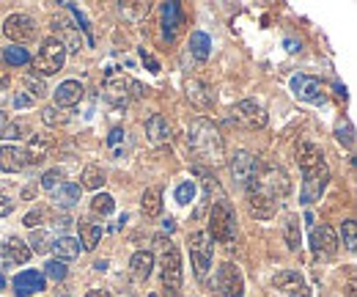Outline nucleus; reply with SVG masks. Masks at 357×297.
I'll use <instances>...</instances> for the list:
<instances>
[{"label": "nucleus", "mask_w": 357, "mask_h": 297, "mask_svg": "<svg viewBox=\"0 0 357 297\" xmlns=\"http://www.w3.org/2000/svg\"><path fill=\"white\" fill-rule=\"evenodd\" d=\"M248 207H250V212L256 215L259 220H269V217H275V212H278V201L259 184V179L248 187Z\"/></svg>", "instance_id": "10"}, {"label": "nucleus", "mask_w": 357, "mask_h": 297, "mask_svg": "<svg viewBox=\"0 0 357 297\" xmlns=\"http://www.w3.org/2000/svg\"><path fill=\"white\" fill-rule=\"evenodd\" d=\"M14 212V201H8L6 196H0V217H6V215Z\"/></svg>", "instance_id": "47"}, {"label": "nucleus", "mask_w": 357, "mask_h": 297, "mask_svg": "<svg viewBox=\"0 0 357 297\" xmlns=\"http://www.w3.org/2000/svg\"><path fill=\"white\" fill-rule=\"evenodd\" d=\"M311 248L316 256H335L338 254V237L330 226H313L311 229Z\"/></svg>", "instance_id": "16"}, {"label": "nucleus", "mask_w": 357, "mask_h": 297, "mask_svg": "<svg viewBox=\"0 0 357 297\" xmlns=\"http://www.w3.org/2000/svg\"><path fill=\"white\" fill-rule=\"evenodd\" d=\"M0 254H3V259H6L11 267H17V264H25V261L31 259V248H28V242H22L20 237H8V240L3 242V248H0Z\"/></svg>", "instance_id": "22"}, {"label": "nucleus", "mask_w": 357, "mask_h": 297, "mask_svg": "<svg viewBox=\"0 0 357 297\" xmlns=\"http://www.w3.org/2000/svg\"><path fill=\"white\" fill-rule=\"evenodd\" d=\"M162 229H165V231H174V229H176V220H174V217H168V220L162 223Z\"/></svg>", "instance_id": "53"}, {"label": "nucleus", "mask_w": 357, "mask_h": 297, "mask_svg": "<svg viewBox=\"0 0 357 297\" xmlns=\"http://www.w3.org/2000/svg\"><path fill=\"white\" fill-rule=\"evenodd\" d=\"M283 237H286V245H289V251H297V248H300V217H297V215H291V217L286 220Z\"/></svg>", "instance_id": "36"}, {"label": "nucleus", "mask_w": 357, "mask_h": 297, "mask_svg": "<svg viewBox=\"0 0 357 297\" xmlns=\"http://www.w3.org/2000/svg\"><path fill=\"white\" fill-rule=\"evenodd\" d=\"M3 34H6L8 42L22 44V42L36 39L39 25H36V20L28 17V14H11V17H6V22H3Z\"/></svg>", "instance_id": "7"}, {"label": "nucleus", "mask_w": 357, "mask_h": 297, "mask_svg": "<svg viewBox=\"0 0 357 297\" xmlns=\"http://www.w3.org/2000/svg\"><path fill=\"white\" fill-rule=\"evenodd\" d=\"M130 270H132V275L137 281H146L154 273V254L151 251H137L130 259Z\"/></svg>", "instance_id": "26"}, {"label": "nucleus", "mask_w": 357, "mask_h": 297, "mask_svg": "<svg viewBox=\"0 0 357 297\" xmlns=\"http://www.w3.org/2000/svg\"><path fill=\"white\" fill-rule=\"evenodd\" d=\"M77 229H80V248L83 251H93L102 240V226L99 223H91V220H77Z\"/></svg>", "instance_id": "25"}, {"label": "nucleus", "mask_w": 357, "mask_h": 297, "mask_svg": "<svg viewBox=\"0 0 357 297\" xmlns=\"http://www.w3.org/2000/svg\"><path fill=\"white\" fill-rule=\"evenodd\" d=\"M25 88H28V96L36 102V99H42L47 94V85H45V78H36V72H31V75H25Z\"/></svg>", "instance_id": "39"}, {"label": "nucleus", "mask_w": 357, "mask_h": 297, "mask_svg": "<svg viewBox=\"0 0 357 297\" xmlns=\"http://www.w3.org/2000/svg\"><path fill=\"white\" fill-rule=\"evenodd\" d=\"M231 119L245 129H261L267 127V113L256 99H242L231 108Z\"/></svg>", "instance_id": "8"}, {"label": "nucleus", "mask_w": 357, "mask_h": 297, "mask_svg": "<svg viewBox=\"0 0 357 297\" xmlns=\"http://www.w3.org/2000/svg\"><path fill=\"white\" fill-rule=\"evenodd\" d=\"M0 138H3V140H8V143L25 140V138H31V124H28V122H14V124H6V127H3V132H0Z\"/></svg>", "instance_id": "34"}, {"label": "nucleus", "mask_w": 357, "mask_h": 297, "mask_svg": "<svg viewBox=\"0 0 357 297\" xmlns=\"http://www.w3.org/2000/svg\"><path fill=\"white\" fill-rule=\"evenodd\" d=\"M140 52H143V61H146V66H149V72H160V64H157V61H154V58H151V55H149L146 50H140Z\"/></svg>", "instance_id": "48"}, {"label": "nucleus", "mask_w": 357, "mask_h": 297, "mask_svg": "<svg viewBox=\"0 0 357 297\" xmlns=\"http://www.w3.org/2000/svg\"><path fill=\"white\" fill-rule=\"evenodd\" d=\"M195 198V184L192 182H181L176 187V201L178 204H190Z\"/></svg>", "instance_id": "44"}, {"label": "nucleus", "mask_w": 357, "mask_h": 297, "mask_svg": "<svg viewBox=\"0 0 357 297\" xmlns=\"http://www.w3.org/2000/svg\"><path fill=\"white\" fill-rule=\"evenodd\" d=\"M286 50H289V52H297V50H303V44L294 42V39H286Z\"/></svg>", "instance_id": "50"}, {"label": "nucleus", "mask_w": 357, "mask_h": 297, "mask_svg": "<svg viewBox=\"0 0 357 297\" xmlns=\"http://www.w3.org/2000/svg\"><path fill=\"white\" fill-rule=\"evenodd\" d=\"M272 287L280 289V292H286L289 297H311V289H308L305 278L297 270H280L272 278Z\"/></svg>", "instance_id": "12"}, {"label": "nucleus", "mask_w": 357, "mask_h": 297, "mask_svg": "<svg viewBox=\"0 0 357 297\" xmlns=\"http://www.w3.org/2000/svg\"><path fill=\"white\" fill-rule=\"evenodd\" d=\"M130 85H132V80H130L127 75H119V72L107 69V80H105V99H107L110 105H116V108L127 105V99H130Z\"/></svg>", "instance_id": "13"}, {"label": "nucleus", "mask_w": 357, "mask_h": 297, "mask_svg": "<svg viewBox=\"0 0 357 297\" xmlns=\"http://www.w3.org/2000/svg\"><path fill=\"white\" fill-rule=\"evenodd\" d=\"M31 105H33V99H31V96H28L25 91L14 94V108H20V110H22V108H31Z\"/></svg>", "instance_id": "46"}, {"label": "nucleus", "mask_w": 357, "mask_h": 297, "mask_svg": "<svg viewBox=\"0 0 357 297\" xmlns=\"http://www.w3.org/2000/svg\"><path fill=\"white\" fill-rule=\"evenodd\" d=\"M86 297H113V295H110L107 289H91V292Z\"/></svg>", "instance_id": "51"}, {"label": "nucleus", "mask_w": 357, "mask_h": 297, "mask_svg": "<svg viewBox=\"0 0 357 297\" xmlns=\"http://www.w3.org/2000/svg\"><path fill=\"white\" fill-rule=\"evenodd\" d=\"M107 149H110V154H113L116 160H121V157L130 152V135H127V129L124 127L110 129V135H107Z\"/></svg>", "instance_id": "27"}, {"label": "nucleus", "mask_w": 357, "mask_h": 297, "mask_svg": "<svg viewBox=\"0 0 357 297\" xmlns=\"http://www.w3.org/2000/svg\"><path fill=\"white\" fill-rule=\"evenodd\" d=\"M42 275H45V278H50V281H63V278H66V261H58V259L47 261L45 273H42Z\"/></svg>", "instance_id": "41"}, {"label": "nucleus", "mask_w": 357, "mask_h": 297, "mask_svg": "<svg viewBox=\"0 0 357 297\" xmlns=\"http://www.w3.org/2000/svg\"><path fill=\"white\" fill-rule=\"evenodd\" d=\"M3 61L8 64V66H25V64H31V55H28V50L25 47H6L3 50Z\"/></svg>", "instance_id": "35"}, {"label": "nucleus", "mask_w": 357, "mask_h": 297, "mask_svg": "<svg viewBox=\"0 0 357 297\" xmlns=\"http://www.w3.org/2000/svg\"><path fill=\"white\" fill-rule=\"evenodd\" d=\"M341 234H344V245L355 254V248H357V226H355V220H347L344 223V229H341Z\"/></svg>", "instance_id": "42"}, {"label": "nucleus", "mask_w": 357, "mask_h": 297, "mask_svg": "<svg viewBox=\"0 0 357 297\" xmlns=\"http://www.w3.org/2000/svg\"><path fill=\"white\" fill-rule=\"evenodd\" d=\"M242 289H245V281H242V273L236 264L225 261L218 267V292L220 297H242Z\"/></svg>", "instance_id": "11"}, {"label": "nucleus", "mask_w": 357, "mask_h": 297, "mask_svg": "<svg viewBox=\"0 0 357 297\" xmlns=\"http://www.w3.org/2000/svg\"><path fill=\"white\" fill-rule=\"evenodd\" d=\"M259 184L267 190L275 201L286 198V193H289V176H286V171L278 168V166H267L264 173L259 176Z\"/></svg>", "instance_id": "14"}, {"label": "nucleus", "mask_w": 357, "mask_h": 297, "mask_svg": "<svg viewBox=\"0 0 357 297\" xmlns=\"http://www.w3.org/2000/svg\"><path fill=\"white\" fill-rule=\"evenodd\" d=\"M6 124H8V119H6V113L0 110V132H3V127H6Z\"/></svg>", "instance_id": "55"}, {"label": "nucleus", "mask_w": 357, "mask_h": 297, "mask_svg": "<svg viewBox=\"0 0 357 297\" xmlns=\"http://www.w3.org/2000/svg\"><path fill=\"white\" fill-rule=\"evenodd\" d=\"M187 245H190V261H192V273L198 281H206L209 270H212V259H215V251H212V240L206 237V231H192L187 237Z\"/></svg>", "instance_id": "5"}, {"label": "nucleus", "mask_w": 357, "mask_h": 297, "mask_svg": "<svg viewBox=\"0 0 357 297\" xmlns=\"http://www.w3.org/2000/svg\"><path fill=\"white\" fill-rule=\"evenodd\" d=\"M327 182H330V168H327V163H321L319 168L303 171V196H300L303 204L319 201L321 193H324V187H327Z\"/></svg>", "instance_id": "9"}, {"label": "nucleus", "mask_w": 357, "mask_h": 297, "mask_svg": "<svg viewBox=\"0 0 357 297\" xmlns=\"http://www.w3.org/2000/svg\"><path fill=\"white\" fill-rule=\"evenodd\" d=\"M146 138L154 143V146H162L171 140V124L162 113H151L149 122H146Z\"/></svg>", "instance_id": "21"}, {"label": "nucleus", "mask_w": 357, "mask_h": 297, "mask_svg": "<svg viewBox=\"0 0 357 297\" xmlns=\"http://www.w3.org/2000/svg\"><path fill=\"white\" fill-rule=\"evenodd\" d=\"M83 94H86V88H83L80 80H66V83H61L58 88H55L52 102H55V108H58V110H66V108L80 105Z\"/></svg>", "instance_id": "17"}, {"label": "nucleus", "mask_w": 357, "mask_h": 297, "mask_svg": "<svg viewBox=\"0 0 357 297\" xmlns=\"http://www.w3.org/2000/svg\"><path fill=\"white\" fill-rule=\"evenodd\" d=\"M154 245L162 251V297H181V254L162 234L154 237Z\"/></svg>", "instance_id": "2"}, {"label": "nucleus", "mask_w": 357, "mask_h": 297, "mask_svg": "<svg viewBox=\"0 0 357 297\" xmlns=\"http://www.w3.org/2000/svg\"><path fill=\"white\" fill-rule=\"evenodd\" d=\"M69 223H72L69 217H61V220H55V226H58L61 231H66V229H69Z\"/></svg>", "instance_id": "52"}, {"label": "nucleus", "mask_w": 357, "mask_h": 297, "mask_svg": "<svg viewBox=\"0 0 357 297\" xmlns=\"http://www.w3.org/2000/svg\"><path fill=\"white\" fill-rule=\"evenodd\" d=\"M321 163H324L321 149H319L316 143L300 140V146H297V166H300L303 171H311V168H319Z\"/></svg>", "instance_id": "23"}, {"label": "nucleus", "mask_w": 357, "mask_h": 297, "mask_svg": "<svg viewBox=\"0 0 357 297\" xmlns=\"http://www.w3.org/2000/svg\"><path fill=\"white\" fill-rule=\"evenodd\" d=\"M116 210V201H113V196H107V193H96L93 198H91V212L93 215H110Z\"/></svg>", "instance_id": "37"}, {"label": "nucleus", "mask_w": 357, "mask_h": 297, "mask_svg": "<svg viewBox=\"0 0 357 297\" xmlns=\"http://www.w3.org/2000/svg\"><path fill=\"white\" fill-rule=\"evenodd\" d=\"M335 138H338V143H344L347 149H355V127H352L349 119H341V122L335 124Z\"/></svg>", "instance_id": "38"}, {"label": "nucleus", "mask_w": 357, "mask_h": 297, "mask_svg": "<svg viewBox=\"0 0 357 297\" xmlns=\"http://www.w3.org/2000/svg\"><path fill=\"white\" fill-rule=\"evenodd\" d=\"M80 184H72V182H63L61 187L52 190V204L61 207V210H72L77 201H80Z\"/></svg>", "instance_id": "24"}, {"label": "nucleus", "mask_w": 357, "mask_h": 297, "mask_svg": "<svg viewBox=\"0 0 357 297\" xmlns=\"http://www.w3.org/2000/svg\"><path fill=\"white\" fill-rule=\"evenodd\" d=\"M140 210L146 217H157L162 212V187H149L140 198Z\"/></svg>", "instance_id": "30"}, {"label": "nucleus", "mask_w": 357, "mask_h": 297, "mask_svg": "<svg viewBox=\"0 0 357 297\" xmlns=\"http://www.w3.org/2000/svg\"><path fill=\"white\" fill-rule=\"evenodd\" d=\"M231 176H234V182H236L239 187L248 190V187L259 179V160H256V154H250V152H245V149L234 152V154H231Z\"/></svg>", "instance_id": "6"}, {"label": "nucleus", "mask_w": 357, "mask_h": 297, "mask_svg": "<svg viewBox=\"0 0 357 297\" xmlns=\"http://www.w3.org/2000/svg\"><path fill=\"white\" fill-rule=\"evenodd\" d=\"M107 179H105V171L99 168V166H86L83 173H80V187H86V190H102V184H105Z\"/></svg>", "instance_id": "31"}, {"label": "nucleus", "mask_w": 357, "mask_h": 297, "mask_svg": "<svg viewBox=\"0 0 357 297\" xmlns=\"http://www.w3.org/2000/svg\"><path fill=\"white\" fill-rule=\"evenodd\" d=\"M187 149L195 157V166L218 168L223 163V135L215 122L198 116L187 127Z\"/></svg>", "instance_id": "1"}, {"label": "nucleus", "mask_w": 357, "mask_h": 297, "mask_svg": "<svg viewBox=\"0 0 357 297\" xmlns=\"http://www.w3.org/2000/svg\"><path fill=\"white\" fill-rule=\"evenodd\" d=\"M8 85H11V78H8V72H0V91H8Z\"/></svg>", "instance_id": "49"}, {"label": "nucleus", "mask_w": 357, "mask_h": 297, "mask_svg": "<svg viewBox=\"0 0 357 297\" xmlns=\"http://www.w3.org/2000/svg\"><path fill=\"white\" fill-rule=\"evenodd\" d=\"M206 237L215 240V242H223V245L234 242V237H236V215H234L228 201H218L209 210V231H206Z\"/></svg>", "instance_id": "3"}, {"label": "nucleus", "mask_w": 357, "mask_h": 297, "mask_svg": "<svg viewBox=\"0 0 357 297\" xmlns=\"http://www.w3.org/2000/svg\"><path fill=\"white\" fill-rule=\"evenodd\" d=\"M61 179H63V171H61V168L47 171L45 176H42V187H45V190H50V193H52L55 187H61V184H63Z\"/></svg>", "instance_id": "43"}, {"label": "nucleus", "mask_w": 357, "mask_h": 297, "mask_svg": "<svg viewBox=\"0 0 357 297\" xmlns=\"http://www.w3.org/2000/svg\"><path fill=\"white\" fill-rule=\"evenodd\" d=\"M190 52H192L198 61H206V58L212 55V39H209L206 34L195 31V34L190 36Z\"/></svg>", "instance_id": "32"}, {"label": "nucleus", "mask_w": 357, "mask_h": 297, "mask_svg": "<svg viewBox=\"0 0 357 297\" xmlns=\"http://www.w3.org/2000/svg\"><path fill=\"white\" fill-rule=\"evenodd\" d=\"M181 25V11H178V3H165L162 6V34L165 39H174Z\"/></svg>", "instance_id": "28"}, {"label": "nucleus", "mask_w": 357, "mask_h": 297, "mask_svg": "<svg viewBox=\"0 0 357 297\" xmlns=\"http://www.w3.org/2000/svg\"><path fill=\"white\" fill-rule=\"evenodd\" d=\"M52 234L45 231V229H33L31 231V240H28V248H31V254L36 251V254H47V251H52Z\"/></svg>", "instance_id": "33"}, {"label": "nucleus", "mask_w": 357, "mask_h": 297, "mask_svg": "<svg viewBox=\"0 0 357 297\" xmlns=\"http://www.w3.org/2000/svg\"><path fill=\"white\" fill-rule=\"evenodd\" d=\"M14 295L17 297H31L36 292L45 289V275L36 273V270H22L20 275H14V284H11Z\"/></svg>", "instance_id": "18"}, {"label": "nucleus", "mask_w": 357, "mask_h": 297, "mask_svg": "<svg viewBox=\"0 0 357 297\" xmlns=\"http://www.w3.org/2000/svg\"><path fill=\"white\" fill-rule=\"evenodd\" d=\"M42 217H45V210H42V207H36V210H31V212L25 215V220H22V223H25V226L33 231V229H39Z\"/></svg>", "instance_id": "45"}, {"label": "nucleus", "mask_w": 357, "mask_h": 297, "mask_svg": "<svg viewBox=\"0 0 357 297\" xmlns=\"http://www.w3.org/2000/svg\"><path fill=\"white\" fill-rule=\"evenodd\" d=\"M42 122H45L47 127H63V124L69 122V116H66L63 110H58L55 105H50V108L42 110Z\"/></svg>", "instance_id": "40"}, {"label": "nucleus", "mask_w": 357, "mask_h": 297, "mask_svg": "<svg viewBox=\"0 0 357 297\" xmlns=\"http://www.w3.org/2000/svg\"><path fill=\"white\" fill-rule=\"evenodd\" d=\"M291 91L300 102H324V85L308 75H294L291 78Z\"/></svg>", "instance_id": "15"}, {"label": "nucleus", "mask_w": 357, "mask_h": 297, "mask_svg": "<svg viewBox=\"0 0 357 297\" xmlns=\"http://www.w3.org/2000/svg\"><path fill=\"white\" fill-rule=\"evenodd\" d=\"M184 91H187V99L192 102V105H198V108H212L215 105V91L209 88L206 83H201V80H195V78H190L187 83H184Z\"/></svg>", "instance_id": "20"}, {"label": "nucleus", "mask_w": 357, "mask_h": 297, "mask_svg": "<svg viewBox=\"0 0 357 297\" xmlns=\"http://www.w3.org/2000/svg\"><path fill=\"white\" fill-rule=\"evenodd\" d=\"M63 61H66V42L58 39V36H47L45 42H42V47H39V55L31 58L33 69H36L42 78L61 72V69H63Z\"/></svg>", "instance_id": "4"}, {"label": "nucleus", "mask_w": 357, "mask_h": 297, "mask_svg": "<svg viewBox=\"0 0 357 297\" xmlns=\"http://www.w3.org/2000/svg\"><path fill=\"white\" fill-rule=\"evenodd\" d=\"M93 270H99V273L107 270V261H105V259H102V261H93Z\"/></svg>", "instance_id": "54"}, {"label": "nucleus", "mask_w": 357, "mask_h": 297, "mask_svg": "<svg viewBox=\"0 0 357 297\" xmlns=\"http://www.w3.org/2000/svg\"><path fill=\"white\" fill-rule=\"evenodd\" d=\"M52 251L58 256V261H72V259H77L80 256V242L75 240V237H58L55 242H52Z\"/></svg>", "instance_id": "29"}, {"label": "nucleus", "mask_w": 357, "mask_h": 297, "mask_svg": "<svg viewBox=\"0 0 357 297\" xmlns=\"http://www.w3.org/2000/svg\"><path fill=\"white\" fill-rule=\"evenodd\" d=\"M28 166V152L22 149V146H17V143H6L3 149H0V171H6V173H17V171H22Z\"/></svg>", "instance_id": "19"}]
</instances>
